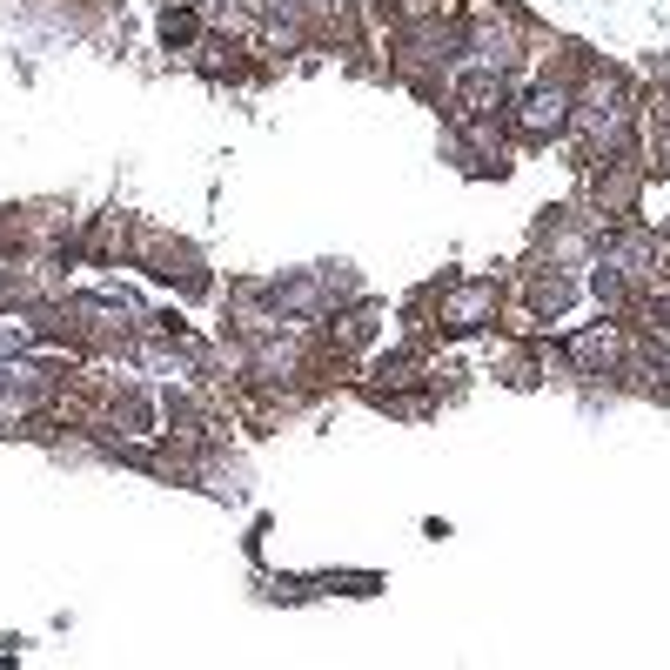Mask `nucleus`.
Masks as SVG:
<instances>
[{"mask_svg":"<svg viewBox=\"0 0 670 670\" xmlns=\"http://www.w3.org/2000/svg\"><path fill=\"white\" fill-rule=\"evenodd\" d=\"M557 121H563V94H550V88L530 94V128L543 134V128H557Z\"/></svg>","mask_w":670,"mask_h":670,"instance_id":"f257e3e1","label":"nucleus"}]
</instances>
